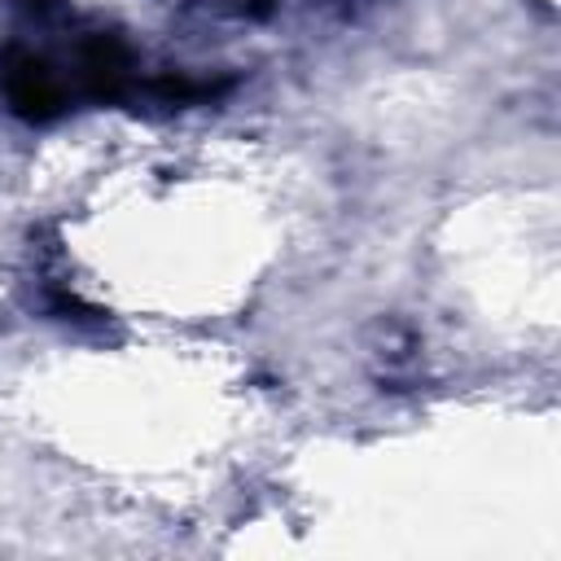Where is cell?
<instances>
[{
  "label": "cell",
  "mask_w": 561,
  "mask_h": 561,
  "mask_svg": "<svg viewBox=\"0 0 561 561\" xmlns=\"http://www.w3.org/2000/svg\"><path fill=\"white\" fill-rule=\"evenodd\" d=\"M136 61L118 35L92 31L75 44V92L88 101H131L136 96Z\"/></svg>",
  "instance_id": "cell-2"
},
{
  "label": "cell",
  "mask_w": 561,
  "mask_h": 561,
  "mask_svg": "<svg viewBox=\"0 0 561 561\" xmlns=\"http://www.w3.org/2000/svg\"><path fill=\"white\" fill-rule=\"evenodd\" d=\"M0 96L26 123H53L70 110V83L22 44H9L0 53Z\"/></svg>",
  "instance_id": "cell-1"
}]
</instances>
